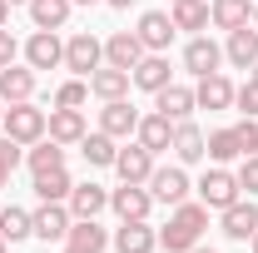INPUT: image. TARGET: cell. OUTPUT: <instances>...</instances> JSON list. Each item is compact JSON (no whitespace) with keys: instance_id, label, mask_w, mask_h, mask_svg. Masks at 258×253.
<instances>
[{"instance_id":"obj_1","label":"cell","mask_w":258,"mask_h":253,"mask_svg":"<svg viewBox=\"0 0 258 253\" xmlns=\"http://www.w3.org/2000/svg\"><path fill=\"white\" fill-rule=\"evenodd\" d=\"M45 109H35L30 99H20V104H5V134L15 139V144H35V139H45Z\"/></svg>"},{"instance_id":"obj_2","label":"cell","mask_w":258,"mask_h":253,"mask_svg":"<svg viewBox=\"0 0 258 253\" xmlns=\"http://www.w3.org/2000/svg\"><path fill=\"white\" fill-rule=\"evenodd\" d=\"M99 65H104V40H99V35L80 30V35L64 40V70H75L80 80H90Z\"/></svg>"},{"instance_id":"obj_3","label":"cell","mask_w":258,"mask_h":253,"mask_svg":"<svg viewBox=\"0 0 258 253\" xmlns=\"http://www.w3.org/2000/svg\"><path fill=\"white\" fill-rule=\"evenodd\" d=\"M70 223H75L70 204H40L30 214V238H40V243H64Z\"/></svg>"},{"instance_id":"obj_4","label":"cell","mask_w":258,"mask_h":253,"mask_svg":"<svg viewBox=\"0 0 258 253\" xmlns=\"http://www.w3.org/2000/svg\"><path fill=\"white\" fill-rule=\"evenodd\" d=\"M114 253H154L159 248V233L149 228V219H119V228L109 233Z\"/></svg>"},{"instance_id":"obj_5","label":"cell","mask_w":258,"mask_h":253,"mask_svg":"<svg viewBox=\"0 0 258 253\" xmlns=\"http://www.w3.org/2000/svg\"><path fill=\"white\" fill-rule=\"evenodd\" d=\"M144 189L154 194V204H169V209H174V204L189 199V174H184V164H169V169H154V174H149Z\"/></svg>"},{"instance_id":"obj_6","label":"cell","mask_w":258,"mask_h":253,"mask_svg":"<svg viewBox=\"0 0 258 253\" xmlns=\"http://www.w3.org/2000/svg\"><path fill=\"white\" fill-rule=\"evenodd\" d=\"M233 199H243V189H238V179H233L228 169H209V174L199 179V204H209V209L224 214Z\"/></svg>"},{"instance_id":"obj_7","label":"cell","mask_w":258,"mask_h":253,"mask_svg":"<svg viewBox=\"0 0 258 253\" xmlns=\"http://www.w3.org/2000/svg\"><path fill=\"white\" fill-rule=\"evenodd\" d=\"M25 65L30 70H60L64 65V45L55 30H35L30 40H25Z\"/></svg>"},{"instance_id":"obj_8","label":"cell","mask_w":258,"mask_h":253,"mask_svg":"<svg viewBox=\"0 0 258 253\" xmlns=\"http://www.w3.org/2000/svg\"><path fill=\"white\" fill-rule=\"evenodd\" d=\"M224 65V45H214L209 35H194L189 45H184V70H189L194 80H204V75H214Z\"/></svg>"},{"instance_id":"obj_9","label":"cell","mask_w":258,"mask_h":253,"mask_svg":"<svg viewBox=\"0 0 258 253\" xmlns=\"http://www.w3.org/2000/svg\"><path fill=\"white\" fill-rule=\"evenodd\" d=\"M174 124L179 119H169V114H139V129H134V139L149 149V154H164V149H174Z\"/></svg>"},{"instance_id":"obj_10","label":"cell","mask_w":258,"mask_h":253,"mask_svg":"<svg viewBox=\"0 0 258 253\" xmlns=\"http://www.w3.org/2000/svg\"><path fill=\"white\" fill-rule=\"evenodd\" d=\"M114 174H119L124 184H149V174H154V154L134 139V144H124V149L114 154Z\"/></svg>"},{"instance_id":"obj_11","label":"cell","mask_w":258,"mask_h":253,"mask_svg":"<svg viewBox=\"0 0 258 253\" xmlns=\"http://www.w3.org/2000/svg\"><path fill=\"white\" fill-rule=\"evenodd\" d=\"M139 40H144V50H149V55H164V50H169V40H174V20H169V10H144V15H139Z\"/></svg>"},{"instance_id":"obj_12","label":"cell","mask_w":258,"mask_h":253,"mask_svg":"<svg viewBox=\"0 0 258 253\" xmlns=\"http://www.w3.org/2000/svg\"><path fill=\"white\" fill-rule=\"evenodd\" d=\"M109 209H114L119 219H149L154 194L144 189V184H119V189H109Z\"/></svg>"},{"instance_id":"obj_13","label":"cell","mask_w":258,"mask_h":253,"mask_svg":"<svg viewBox=\"0 0 258 253\" xmlns=\"http://www.w3.org/2000/svg\"><path fill=\"white\" fill-rule=\"evenodd\" d=\"M99 129H104L109 139H129V134L139 129V109H134L129 99H104V109H99Z\"/></svg>"},{"instance_id":"obj_14","label":"cell","mask_w":258,"mask_h":253,"mask_svg":"<svg viewBox=\"0 0 258 253\" xmlns=\"http://www.w3.org/2000/svg\"><path fill=\"white\" fill-rule=\"evenodd\" d=\"M224 233L233 238V243H248V238L258 233V204L253 199H233V204L224 209Z\"/></svg>"},{"instance_id":"obj_15","label":"cell","mask_w":258,"mask_h":253,"mask_svg":"<svg viewBox=\"0 0 258 253\" xmlns=\"http://www.w3.org/2000/svg\"><path fill=\"white\" fill-rule=\"evenodd\" d=\"M149 50H144V40L134 30H114L109 40H104V65H119V70H134V65L144 60Z\"/></svg>"},{"instance_id":"obj_16","label":"cell","mask_w":258,"mask_h":253,"mask_svg":"<svg viewBox=\"0 0 258 253\" xmlns=\"http://www.w3.org/2000/svg\"><path fill=\"white\" fill-rule=\"evenodd\" d=\"M194 104H199V109H228V104H233V80H228L224 70L204 75V80L194 85Z\"/></svg>"},{"instance_id":"obj_17","label":"cell","mask_w":258,"mask_h":253,"mask_svg":"<svg viewBox=\"0 0 258 253\" xmlns=\"http://www.w3.org/2000/svg\"><path fill=\"white\" fill-rule=\"evenodd\" d=\"M45 134H50L55 144H80L90 129H85V114H80V109H60V104H55L50 119H45Z\"/></svg>"},{"instance_id":"obj_18","label":"cell","mask_w":258,"mask_h":253,"mask_svg":"<svg viewBox=\"0 0 258 253\" xmlns=\"http://www.w3.org/2000/svg\"><path fill=\"white\" fill-rule=\"evenodd\" d=\"M64 204H70L75 219H99V214L109 209V189H99V184H75Z\"/></svg>"},{"instance_id":"obj_19","label":"cell","mask_w":258,"mask_h":253,"mask_svg":"<svg viewBox=\"0 0 258 253\" xmlns=\"http://www.w3.org/2000/svg\"><path fill=\"white\" fill-rule=\"evenodd\" d=\"M25 169H30V179L35 174H50V169H64V144H55L50 134L25 144Z\"/></svg>"},{"instance_id":"obj_20","label":"cell","mask_w":258,"mask_h":253,"mask_svg":"<svg viewBox=\"0 0 258 253\" xmlns=\"http://www.w3.org/2000/svg\"><path fill=\"white\" fill-rule=\"evenodd\" d=\"M224 60H228V65H238V70H253V60H258V30H253V25H238V30H228Z\"/></svg>"},{"instance_id":"obj_21","label":"cell","mask_w":258,"mask_h":253,"mask_svg":"<svg viewBox=\"0 0 258 253\" xmlns=\"http://www.w3.org/2000/svg\"><path fill=\"white\" fill-rule=\"evenodd\" d=\"M35 95V70L30 65H5L0 70V99L5 104H20V99Z\"/></svg>"},{"instance_id":"obj_22","label":"cell","mask_w":258,"mask_h":253,"mask_svg":"<svg viewBox=\"0 0 258 253\" xmlns=\"http://www.w3.org/2000/svg\"><path fill=\"white\" fill-rule=\"evenodd\" d=\"M64 243L80 248V253H104V248H109V228H99L95 219H75L70 233H64Z\"/></svg>"},{"instance_id":"obj_23","label":"cell","mask_w":258,"mask_h":253,"mask_svg":"<svg viewBox=\"0 0 258 253\" xmlns=\"http://www.w3.org/2000/svg\"><path fill=\"white\" fill-rule=\"evenodd\" d=\"M129 70H119V65H99L95 75H90V95H99V99H124L129 95Z\"/></svg>"},{"instance_id":"obj_24","label":"cell","mask_w":258,"mask_h":253,"mask_svg":"<svg viewBox=\"0 0 258 253\" xmlns=\"http://www.w3.org/2000/svg\"><path fill=\"white\" fill-rule=\"evenodd\" d=\"M209 20H214L219 30L253 25V0H209Z\"/></svg>"},{"instance_id":"obj_25","label":"cell","mask_w":258,"mask_h":253,"mask_svg":"<svg viewBox=\"0 0 258 253\" xmlns=\"http://www.w3.org/2000/svg\"><path fill=\"white\" fill-rule=\"evenodd\" d=\"M154 109L169 114V119H189L199 104H194V90H189V85H174V80H169L159 95H154Z\"/></svg>"},{"instance_id":"obj_26","label":"cell","mask_w":258,"mask_h":253,"mask_svg":"<svg viewBox=\"0 0 258 253\" xmlns=\"http://www.w3.org/2000/svg\"><path fill=\"white\" fill-rule=\"evenodd\" d=\"M204 154H209V149H204V129L194 124V119H179V124H174V159H179V164H199Z\"/></svg>"},{"instance_id":"obj_27","label":"cell","mask_w":258,"mask_h":253,"mask_svg":"<svg viewBox=\"0 0 258 253\" xmlns=\"http://www.w3.org/2000/svg\"><path fill=\"white\" fill-rule=\"evenodd\" d=\"M129 80L139 85V90H149V95H159L164 85H169V55H144V60L129 70Z\"/></svg>"},{"instance_id":"obj_28","label":"cell","mask_w":258,"mask_h":253,"mask_svg":"<svg viewBox=\"0 0 258 253\" xmlns=\"http://www.w3.org/2000/svg\"><path fill=\"white\" fill-rule=\"evenodd\" d=\"M80 154H85V164H90V169H114L119 139H109L104 129H95V134H85V139H80Z\"/></svg>"},{"instance_id":"obj_29","label":"cell","mask_w":258,"mask_h":253,"mask_svg":"<svg viewBox=\"0 0 258 253\" xmlns=\"http://www.w3.org/2000/svg\"><path fill=\"white\" fill-rule=\"evenodd\" d=\"M70 10H75V0H30L35 30H60L64 20H70Z\"/></svg>"},{"instance_id":"obj_30","label":"cell","mask_w":258,"mask_h":253,"mask_svg":"<svg viewBox=\"0 0 258 253\" xmlns=\"http://www.w3.org/2000/svg\"><path fill=\"white\" fill-rule=\"evenodd\" d=\"M75 189V179L64 174V169H50V174H35V199L40 204H64Z\"/></svg>"},{"instance_id":"obj_31","label":"cell","mask_w":258,"mask_h":253,"mask_svg":"<svg viewBox=\"0 0 258 253\" xmlns=\"http://www.w3.org/2000/svg\"><path fill=\"white\" fill-rule=\"evenodd\" d=\"M174 30H209V0H179L169 10Z\"/></svg>"},{"instance_id":"obj_32","label":"cell","mask_w":258,"mask_h":253,"mask_svg":"<svg viewBox=\"0 0 258 253\" xmlns=\"http://www.w3.org/2000/svg\"><path fill=\"white\" fill-rule=\"evenodd\" d=\"M0 238H5V243L30 238V214H25V209H15V204H0Z\"/></svg>"},{"instance_id":"obj_33","label":"cell","mask_w":258,"mask_h":253,"mask_svg":"<svg viewBox=\"0 0 258 253\" xmlns=\"http://www.w3.org/2000/svg\"><path fill=\"white\" fill-rule=\"evenodd\" d=\"M204 149H209V159H214V164H233V159H243L238 139H233V129H214V134L204 139Z\"/></svg>"},{"instance_id":"obj_34","label":"cell","mask_w":258,"mask_h":253,"mask_svg":"<svg viewBox=\"0 0 258 253\" xmlns=\"http://www.w3.org/2000/svg\"><path fill=\"white\" fill-rule=\"evenodd\" d=\"M194 243H199V233L184 228V223H174V219H169V228L159 233V248H164V253H189Z\"/></svg>"},{"instance_id":"obj_35","label":"cell","mask_w":258,"mask_h":253,"mask_svg":"<svg viewBox=\"0 0 258 253\" xmlns=\"http://www.w3.org/2000/svg\"><path fill=\"white\" fill-rule=\"evenodd\" d=\"M25 164V144H15L10 134H0V189L10 184V174Z\"/></svg>"},{"instance_id":"obj_36","label":"cell","mask_w":258,"mask_h":253,"mask_svg":"<svg viewBox=\"0 0 258 253\" xmlns=\"http://www.w3.org/2000/svg\"><path fill=\"white\" fill-rule=\"evenodd\" d=\"M85 99H90V80H80V75L64 80L60 90H55V104H60V109H80Z\"/></svg>"},{"instance_id":"obj_37","label":"cell","mask_w":258,"mask_h":253,"mask_svg":"<svg viewBox=\"0 0 258 253\" xmlns=\"http://www.w3.org/2000/svg\"><path fill=\"white\" fill-rule=\"evenodd\" d=\"M174 223H184V228H194V233H204L209 228V204H174Z\"/></svg>"},{"instance_id":"obj_38","label":"cell","mask_w":258,"mask_h":253,"mask_svg":"<svg viewBox=\"0 0 258 253\" xmlns=\"http://www.w3.org/2000/svg\"><path fill=\"white\" fill-rule=\"evenodd\" d=\"M233 179H238V189H243L248 199H253V194H258V154H243V159H238Z\"/></svg>"},{"instance_id":"obj_39","label":"cell","mask_w":258,"mask_h":253,"mask_svg":"<svg viewBox=\"0 0 258 253\" xmlns=\"http://www.w3.org/2000/svg\"><path fill=\"white\" fill-rule=\"evenodd\" d=\"M233 139H238V149H243V154H258V119L243 114V124H233Z\"/></svg>"},{"instance_id":"obj_40","label":"cell","mask_w":258,"mask_h":253,"mask_svg":"<svg viewBox=\"0 0 258 253\" xmlns=\"http://www.w3.org/2000/svg\"><path fill=\"white\" fill-rule=\"evenodd\" d=\"M233 104L248 114V119H258V80H248V85H238L233 90Z\"/></svg>"},{"instance_id":"obj_41","label":"cell","mask_w":258,"mask_h":253,"mask_svg":"<svg viewBox=\"0 0 258 253\" xmlns=\"http://www.w3.org/2000/svg\"><path fill=\"white\" fill-rule=\"evenodd\" d=\"M15 55H20L15 35H10V30H0V70H5V65H15Z\"/></svg>"},{"instance_id":"obj_42","label":"cell","mask_w":258,"mask_h":253,"mask_svg":"<svg viewBox=\"0 0 258 253\" xmlns=\"http://www.w3.org/2000/svg\"><path fill=\"white\" fill-rule=\"evenodd\" d=\"M5 20H10V0H0V30H5Z\"/></svg>"},{"instance_id":"obj_43","label":"cell","mask_w":258,"mask_h":253,"mask_svg":"<svg viewBox=\"0 0 258 253\" xmlns=\"http://www.w3.org/2000/svg\"><path fill=\"white\" fill-rule=\"evenodd\" d=\"M104 5H114V10H129V5H134V0H104Z\"/></svg>"},{"instance_id":"obj_44","label":"cell","mask_w":258,"mask_h":253,"mask_svg":"<svg viewBox=\"0 0 258 253\" xmlns=\"http://www.w3.org/2000/svg\"><path fill=\"white\" fill-rule=\"evenodd\" d=\"M189 253H219V248H204V243H194V248Z\"/></svg>"},{"instance_id":"obj_45","label":"cell","mask_w":258,"mask_h":253,"mask_svg":"<svg viewBox=\"0 0 258 253\" xmlns=\"http://www.w3.org/2000/svg\"><path fill=\"white\" fill-rule=\"evenodd\" d=\"M248 80H258V60H253V70H248Z\"/></svg>"},{"instance_id":"obj_46","label":"cell","mask_w":258,"mask_h":253,"mask_svg":"<svg viewBox=\"0 0 258 253\" xmlns=\"http://www.w3.org/2000/svg\"><path fill=\"white\" fill-rule=\"evenodd\" d=\"M0 253H10V243H5V238H0Z\"/></svg>"},{"instance_id":"obj_47","label":"cell","mask_w":258,"mask_h":253,"mask_svg":"<svg viewBox=\"0 0 258 253\" xmlns=\"http://www.w3.org/2000/svg\"><path fill=\"white\" fill-rule=\"evenodd\" d=\"M248 243H253V253H258V233H253V238H248Z\"/></svg>"},{"instance_id":"obj_48","label":"cell","mask_w":258,"mask_h":253,"mask_svg":"<svg viewBox=\"0 0 258 253\" xmlns=\"http://www.w3.org/2000/svg\"><path fill=\"white\" fill-rule=\"evenodd\" d=\"M253 30H258V5H253Z\"/></svg>"},{"instance_id":"obj_49","label":"cell","mask_w":258,"mask_h":253,"mask_svg":"<svg viewBox=\"0 0 258 253\" xmlns=\"http://www.w3.org/2000/svg\"><path fill=\"white\" fill-rule=\"evenodd\" d=\"M75 5H95V0H75Z\"/></svg>"},{"instance_id":"obj_50","label":"cell","mask_w":258,"mask_h":253,"mask_svg":"<svg viewBox=\"0 0 258 253\" xmlns=\"http://www.w3.org/2000/svg\"><path fill=\"white\" fill-rule=\"evenodd\" d=\"M0 119H5V99H0Z\"/></svg>"},{"instance_id":"obj_51","label":"cell","mask_w":258,"mask_h":253,"mask_svg":"<svg viewBox=\"0 0 258 253\" xmlns=\"http://www.w3.org/2000/svg\"><path fill=\"white\" fill-rule=\"evenodd\" d=\"M10 5H30V0H10Z\"/></svg>"},{"instance_id":"obj_52","label":"cell","mask_w":258,"mask_h":253,"mask_svg":"<svg viewBox=\"0 0 258 253\" xmlns=\"http://www.w3.org/2000/svg\"><path fill=\"white\" fill-rule=\"evenodd\" d=\"M64 253H80V248H70V243H64Z\"/></svg>"},{"instance_id":"obj_53","label":"cell","mask_w":258,"mask_h":253,"mask_svg":"<svg viewBox=\"0 0 258 253\" xmlns=\"http://www.w3.org/2000/svg\"><path fill=\"white\" fill-rule=\"evenodd\" d=\"M174 5H179V0H174Z\"/></svg>"}]
</instances>
